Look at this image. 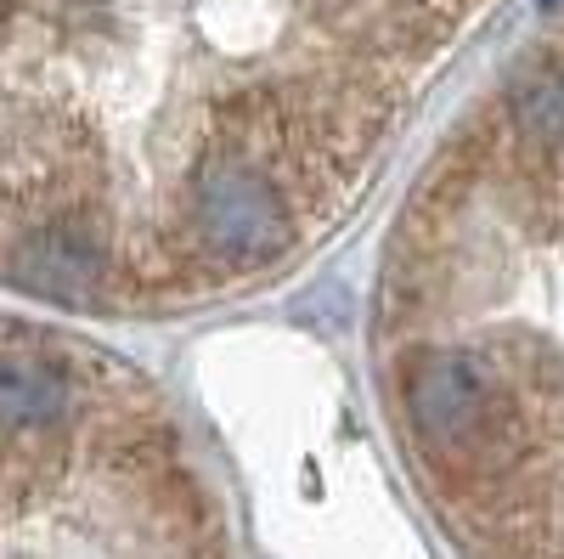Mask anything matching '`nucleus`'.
Instances as JSON below:
<instances>
[{
	"instance_id": "obj_1",
	"label": "nucleus",
	"mask_w": 564,
	"mask_h": 559,
	"mask_svg": "<svg viewBox=\"0 0 564 559\" xmlns=\"http://www.w3.org/2000/svg\"><path fill=\"white\" fill-rule=\"evenodd\" d=\"M367 379L457 559H564V34L401 193L367 283Z\"/></svg>"
}]
</instances>
